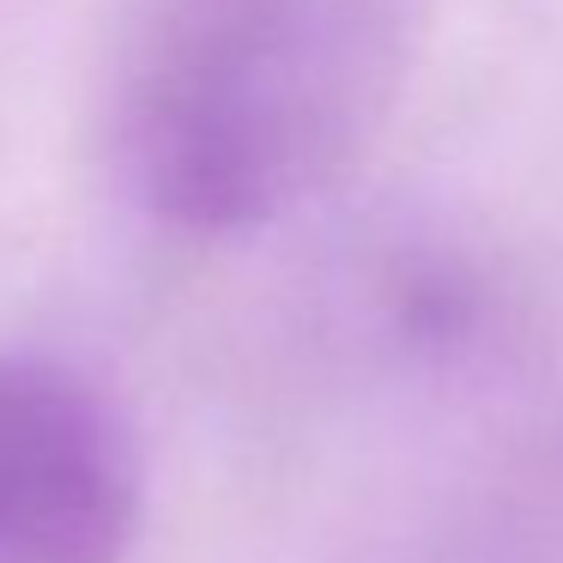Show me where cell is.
<instances>
[{"label":"cell","mask_w":563,"mask_h":563,"mask_svg":"<svg viewBox=\"0 0 563 563\" xmlns=\"http://www.w3.org/2000/svg\"><path fill=\"white\" fill-rule=\"evenodd\" d=\"M128 170L176 231L267 219L291 176V110L267 19L224 13L164 49L128 103Z\"/></svg>","instance_id":"6da1fadb"},{"label":"cell","mask_w":563,"mask_h":563,"mask_svg":"<svg viewBox=\"0 0 563 563\" xmlns=\"http://www.w3.org/2000/svg\"><path fill=\"white\" fill-rule=\"evenodd\" d=\"M122 406L43 352H0V563H122L140 533Z\"/></svg>","instance_id":"7a4b0ae2"}]
</instances>
